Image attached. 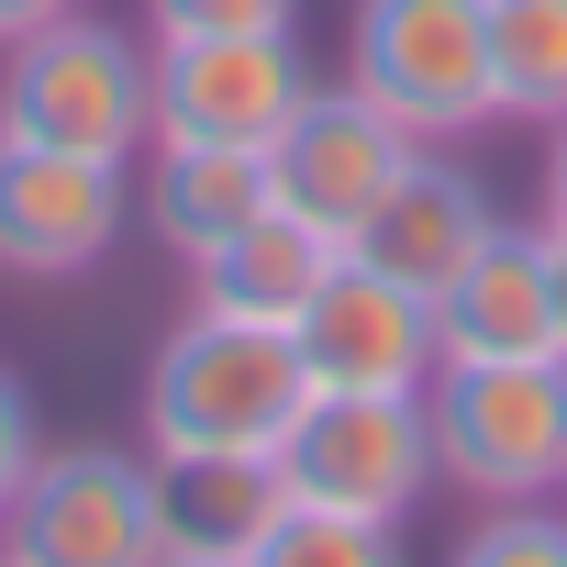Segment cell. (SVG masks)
Returning a JSON list of instances; mask_svg holds the SVG:
<instances>
[{"instance_id":"cell-11","label":"cell","mask_w":567,"mask_h":567,"mask_svg":"<svg viewBox=\"0 0 567 567\" xmlns=\"http://www.w3.org/2000/svg\"><path fill=\"white\" fill-rule=\"evenodd\" d=\"M501 234V200L478 189V167H456L445 145H423L412 167H401V189L368 212V234H357V256L368 267H390L401 290H423V301H445L456 278H467V256Z\"/></svg>"},{"instance_id":"cell-6","label":"cell","mask_w":567,"mask_h":567,"mask_svg":"<svg viewBox=\"0 0 567 567\" xmlns=\"http://www.w3.org/2000/svg\"><path fill=\"white\" fill-rule=\"evenodd\" d=\"M278 489H290V501H334V512H368V523H401L434 489V423H423V401L312 390L301 423L278 434Z\"/></svg>"},{"instance_id":"cell-4","label":"cell","mask_w":567,"mask_h":567,"mask_svg":"<svg viewBox=\"0 0 567 567\" xmlns=\"http://www.w3.org/2000/svg\"><path fill=\"white\" fill-rule=\"evenodd\" d=\"M346 79H357L412 145H467V134H489V123H501L489 0H357Z\"/></svg>"},{"instance_id":"cell-16","label":"cell","mask_w":567,"mask_h":567,"mask_svg":"<svg viewBox=\"0 0 567 567\" xmlns=\"http://www.w3.org/2000/svg\"><path fill=\"white\" fill-rule=\"evenodd\" d=\"M501 123H567V0H489Z\"/></svg>"},{"instance_id":"cell-8","label":"cell","mask_w":567,"mask_h":567,"mask_svg":"<svg viewBox=\"0 0 567 567\" xmlns=\"http://www.w3.org/2000/svg\"><path fill=\"white\" fill-rule=\"evenodd\" d=\"M423 145L357 90V79H312V101L278 123V145H267V189H278V212H301L312 234H334V245H357L368 234V212L401 189V167H412Z\"/></svg>"},{"instance_id":"cell-9","label":"cell","mask_w":567,"mask_h":567,"mask_svg":"<svg viewBox=\"0 0 567 567\" xmlns=\"http://www.w3.org/2000/svg\"><path fill=\"white\" fill-rule=\"evenodd\" d=\"M312 101L301 34H178L156 45V145H278Z\"/></svg>"},{"instance_id":"cell-22","label":"cell","mask_w":567,"mask_h":567,"mask_svg":"<svg viewBox=\"0 0 567 567\" xmlns=\"http://www.w3.org/2000/svg\"><path fill=\"white\" fill-rule=\"evenodd\" d=\"M56 12H79V0H0V45H23V34L56 23Z\"/></svg>"},{"instance_id":"cell-20","label":"cell","mask_w":567,"mask_h":567,"mask_svg":"<svg viewBox=\"0 0 567 567\" xmlns=\"http://www.w3.org/2000/svg\"><path fill=\"white\" fill-rule=\"evenodd\" d=\"M34 390L12 379V368H0V512H12V489H23V467H34Z\"/></svg>"},{"instance_id":"cell-23","label":"cell","mask_w":567,"mask_h":567,"mask_svg":"<svg viewBox=\"0 0 567 567\" xmlns=\"http://www.w3.org/2000/svg\"><path fill=\"white\" fill-rule=\"evenodd\" d=\"M545 245H556V323H567V234L545 223Z\"/></svg>"},{"instance_id":"cell-3","label":"cell","mask_w":567,"mask_h":567,"mask_svg":"<svg viewBox=\"0 0 567 567\" xmlns=\"http://www.w3.org/2000/svg\"><path fill=\"white\" fill-rule=\"evenodd\" d=\"M0 145H56V156H145L156 145V45H134L101 12H56L23 45H0Z\"/></svg>"},{"instance_id":"cell-17","label":"cell","mask_w":567,"mask_h":567,"mask_svg":"<svg viewBox=\"0 0 567 567\" xmlns=\"http://www.w3.org/2000/svg\"><path fill=\"white\" fill-rule=\"evenodd\" d=\"M390 556H401V523H368V512H334V501H290V489H278L267 545H256V567H390Z\"/></svg>"},{"instance_id":"cell-19","label":"cell","mask_w":567,"mask_h":567,"mask_svg":"<svg viewBox=\"0 0 567 567\" xmlns=\"http://www.w3.org/2000/svg\"><path fill=\"white\" fill-rule=\"evenodd\" d=\"M145 34H301V0H145Z\"/></svg>"},{"instance_id":"cell-10","label":"cell","mask_w":567,"mask_h":567,"mask_svg":"<svg viewBox=\"0 0 567 567\" xmlns=\"http://www.w3.org/2000/svg\"><path fill=\"white\" fill-rule=\"evenodd\" d=\"M134 189L112 156L56 145H0V278H79L123 245Z\"/></svg>"},{"instance_id":"cell-18","label":"cell","mask_w":567,"mask_h":567,"mask_svg":"<svg viewBox=\"0 0 567 567\" xmlns=\"http://www.w3.org/2000/svg\"><path fill=\"white\" fill-rule=\"evenodd\" d=\"M467 567H567V501H501L456 534Z\"/></svg>"},{"instance_id":"cell-1","label":"cell","mask_w":567,"mask_h":567,"mask_svg":"<svg viewBox=\"0 0 567 567\" xmlns=\"http://www.w3.org/2000/svg\"><path fill=\"white\" fill-rule=\"evenodd\" d=\"M301 401H312V379L278 323L189 312L145 368V445L156 456H278Z\"/></svg>"},{"instance_id":"cell-13","label":"cell","mask_w":567,"mask_h":567,"mask_svg":"<svg viewBox=\"0 0 567 567\" xmlns=\"http://www.w3.org/2000/svg\"><path fill=\"white\" fill-rule=\"evenodd\" d=\"M278 456H156V567H256Z\"/></svg>"},{"instance_id":"cell-21","label":"cell","mask_w":567,"mask_h":567,"mask_svg":"<svg viewBox=\"0 0 567 567\" xmlns=\"http://www.w3.org/2000/svg\"><path fill=\"white\" fill-rule=\"evenodd\" d=\"M545 223L567 234V123H545Z\"/></svg>"},{"instance_id":"cell-7","label":"cell","mask_w":567,"mask_h":567,"mask_svg":"<svg viewBox=\"0 0 567 567\" xmlns=\"http://www.w3.org/2000/svg\"><path fill=\"white\" fill-rule=\"evenodd\" d=\"M290 346H301V379H312V390H379V401H423L434 368H445V323H434V301L401 290L390 267H368L357 245L334 256V278L301 301Z\"/></svg>"},{"instance_id":"cell-12","label":"cell","mask_w":567,"mask_h":567,"mask_svg":"<svg viewBox=\"0 0 567 567\" xmlns=\"http://www.w3.org/2000/svg\"><path fill=\"white\" fill-rule=\"evenodd\" d=\"M434 323H445V357H567L545 223H501V234L467 256V278L434 301Z\"/></svg>"},{"instance_id":"cell-14","label":"cell","mask_w":567,"mask_h":567,"mask_svg":"<svg viewBox=\"0 0 567 567\" xmlns=\"http://www.w3.org/2000/svg\"><path fill=\"white\" fill-rule=\"evenodd\" d=\"M334 256H346L334 234H312L301 212H278V200H267V212H256L234 245H212L189 278H200V312H234V323H278V334H290L301 301L334 278Z\"/></svg>"},{"instance_id":"cell-2","label":"cell","mask_w":567,"mask_h":567,"mask_svg":"<svg viewBox=\"0 0 567 567\" xmlns=\"http://www.w3.org/2000/svg\"><path fill=\"white\" fill-rule=\"evenodd\" d=\"M423 423L456 501H567V357H445Z\"/></svg>"},{"instance_id":"cell-15","label":"cell","mask_w":567,"mask_h":567,"mask_svg":"<svg viewBox=\"0 0 567 567\" xmlns=\"http://www.w3.org/2000/svg\"><path fill=\"white\" fill-rule=\"evenodd\" d=\"M267 145H156V178H145V223L156 245H178L189 267L212 245H234L256 212H267Z\"/></svg>"},{"instance_id":"cell-5","label":"cell","mask_w":567,"mask_h":567,"mask_svg":"<svg viewBox=\"0 0 567 567\" xmlns=\"http://www.w3.org/2000/svg\"><path fill=\"white\" fill-rule=\"evenodd\" d=\"M12 567H156V456L123 445H34L12 512H0Z\"/></svg>"}]
</instances>
